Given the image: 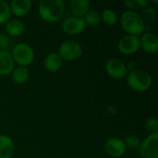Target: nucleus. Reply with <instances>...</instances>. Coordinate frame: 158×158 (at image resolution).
Returning <instances> with one entry per match:
<instances>
[{
    "label": "nucleus",
    "instance_id": "nucleus-1",
    "mask_svg": "<svg viewBox=\"0 0 158 158\" xmlns=\"http://www.w3.org/2000/svg\"><path fill=\"white\" fill-rule=\"evenodd\" d=\"M66 9L63 0H42L38 5L40 18L49 23L59 21L64 16Z\"/></svg>",
    "mask_w": 158,
    "mask_h": 158
},
{
    "label": "nucleus",
    "instance_id": "nucleus-2",
    "mask_svg": "<svg viewBox=\"0 0 158 158\" xmlns=\"http://www.w3.org/2000/svg\"><path fill=\"white\" fill-rule=\"evenodd\" d=\"M119 22L121 28L129 35L139 36L144 33L145 22L141 17V14L134 10H127L123 12L119 19Z\"/></svg>",
    "mask_w": 158,
    "mask_h": 158
},
{
    "label": "nucleus",
    "instance_id": "nucleus-3",
    "mask_svg": "<svg viewBox=\"0 0 158 158\" xmlns=\"http://www.w3.org/2000/svg\"><path fill=\"white\" fill-rule=\"evenodd\" d=\"M127 84L128 86L139 93H143L148 91L153 85L152 76L144 70H134L127 74Z\"/></svg>",
    "mask_w": 158,
    "mask_h": 158
},
{
    "label": "nucleus",
    "instance_id": "nucleus-4",
    "mask_svg": "<svg viewBox=\"0 0 158 158\" xmlns=\"http://www.w3.org/2000/svg\"><path fill=\"white\" fill-rule=\"evenodd\" d=\"M14 63L19 67L27 68L34 60V51L32 47L26 43L15 44L10 52Z\"/></svg>",
    "mask_w": 158,
    "mask_h": 158
},
{
    "label": "nucleus",
    "instance_id": "nucleus-5",
    "mask_svg": "<svg viewBox=\"0 0 158 158\" xmlns=\"http://www.w3.org/2000/svg\"><path fill=\"white\" fill-rule=\"evenodd\" d=\"M57 54L61 56L63 60L76 61L82 56L83 48L79 42L69 39L60 44Z\"/></svg>",
    "mask_w": 158,
    "mask_h": 158
},
{
    "label": "nucleus",
    "instance_id": "nucleus-6",
    "mask_svg": "<svg viewBox=\"0 0 158 158\" xmlns=\"http://www.w3.org/2000/svg\"><path fill=\"white\" fill-rule=\"evenodd\" d=\"M141 158H158V132L149 134L138 149Z\"/></svg>",
    "mask_w": 158,
    "mask_h": 158
},
{
    "label": "nucleus",
    "instance_id": "nucleus-7",
    "mask_svg": "<svg viewBox=\"0 0 158 158\" xmlns=\"http://www.w3.org/2000/svg\"><path fill=\"white\" fill-rule=\"evenodd\" d=\"M118 49L122 55H134L141 49L140 38L138 36L126 34L119 39L118 43Z\"/></svg>",
    "mask_w": 158,
    "mask_h": 158
},
{
    "label": "nucleus",
    "instance_id": "nucleus-8",
    "mask_svg": "<svg viewBox=\"0 0 158 158\" xmlns=\"http://www.w3.org/2000/svg\"><path fill=\"white\" fill-rule=\"evenodd\" d=\"M106 74L115 80L123 79L127 76L128 70L126 64L119 58H110L105 66Z\"/></svg>",
    "mask_w": 158,
    "mask_h": 158
},
{
    "label": "nucleus",
    "instance_id": "nucleus-9",
    "mask_svg": "<svg viewBox=\"0 0 158 158\" xmlns=\"http://www.w3.org/2000/svg\"><path fill=\"white\" fill-rule=\"evenodd\" d=\"M104 150L106 155L113 158L122 157L127 152L124 140L118 137L108 139L104 144Z\"/></svg>",
    "mask_w": 158,
    "mask_h": 158
},
{
    "label": "nucleus",
    "instance_id": "nucleus-10",
    "mask_svg": "<svg viewBox=\"0 0 158 158\" xmlns=\"http://www.w3.org/2000/svg\"><path fill=\"white\" fill-rule=\"evenodd\" d=\"M61 29L68 35H77L85 31L86 25L82 19L69 16L62 21Z\"/></svg>",
    "mask_w": 158,
    "mask_h": 158
},
{
    "label": "nucleus",
    "instance_id": "nucleus-11",
    "mask_svg": "<svg viewBox=\"0 0 158 158\" xmlns=\"http://www.w3.org/2000/svg\"><path fill=\"white\" fill-rule=\"evenodd\" d=\"M141 48L148 54H156L158 51V37L153 32H144L140 38Z\"/></svg>",
    "mask_w": 158,
    "mask_h": 158
},
{
    "label": "nucleus",
    "instance_id": "nucleus-12",
    "mask_svg": "<svg viewBox=\"0 0 158 158\" xmlns=\"http://www.w3.org/2000/svg\"><path fill=\"white\" fill-rule=\"evenodd\" d=\"M31 0H12L9 3L11 15H14L18 18L26 16L31 8Z\"/></svg>",
    "mask_w": 158,
    "mask_h": 158
},
{
    "label": "nucleus",
    "instance_id": "nucleus-13",
    "mask_svg": "<svg viewBox=\"0 0 158 158\" xmlns=\"http://www.w3.org/2000/svg\"><path fill=\"white\" fill-rule=\"evenodd\" d=\"M15 69V63L8 50L0 51V76L11 75Z\"/></svg>",
    "mask_w": 158,
    "mask_h": 158
},
{
    "label": "nucleus",
    "instance_id": "nucleus-14",
    "mask_svg": "<svg viewBox=\"0 0 158 158\" xmlns=\"http://www.w3.org/2000/svg\"><path fill=\"white\" fill-rule=\"evenodd\" d=\"M63 65V59L57 54V52H52L48 54L44 60V66L45 69L49 72H56L58 71Z\"/></svg>",
    "mask_w": 158,
    "mask_h": 158
},
{
    "label": "nucleus",
    "instance_id": "nucleus-15",
    "mask_svg": "<svg viewBox=\"0 0 158 158\" xmlns=\"http://www.w3.org/2000/svg\"><path fill=\"white\" fill-rule=\"evenodd\" d=\"M89 0H71L69 2V8L73 17L82 19L84 15L90 10Z\"/></svg>",
    "mask_w": 158,
    "mask_h": 158
},
{
    "label": "nucleus",
    "instance_id": "nucleus-16",
    "mask_svg": "<svg viewBox=\"0 0 158 158\" xmlns=\"http://www.w3.org/2000/svg\"><path fill=\"white\" fill-rule=\"evenodd\" d=\"M15 152L13 140L5 134H0V158H11Z\"/></svg>",
    "mask_w": 158,
    "mask_h": 158
},
{
    "label": "nucleus",
    "instance_id": "nucleus-17",
    "mask_svg": "<svg viewBox=\"0 0 158 158\" xmlns=\"http://www.w3.org/2000/svg\"><path fill=\"white\" fill-rule=\"evenodd\" d=\"M5 30L6 31V35L12 36V37H19L23 35L25 32V25L20 19H9L5 24Z\"/></svg>",
    "mask_w": 158,
    "mask_h": 158
},
{
    "label": "nucleus",
    "instance_id": "nucleus-18",
    "mask_svg": "<svg viewBox=\"0 0 158 158\" xmlns=\"http://www.w3.org/2000/svg\"><path fill=\"white\" fill-rule=\"evenodd\" d=\"M11 77H12V81L16 84H19V85L24 84L30 79V70L28 69V68L18 66L13 69L11 73Z\"/></svg>",
    "mask_w": 158,
    "mask_h": 158
},
{
    "label": "nucleus",
    "instance_id": "nucleus-19",
    "mask_svg": "<svg viewBox=\"0 0 158 158\" xmlns=\"http://www.w3.org/2000/svg\"><path fill=\"white\" fill-rule=\"evenodd\" d=\"M86 27L87 26H91V27H94L97 26L101 23V14L96 11V10H89L84 17L82 18Z\"/></svg>",
    "mask_w": 158,
    "mask_h": 158
},
{
    "label": "nucleus",
    "instance_id": "nucleus-20",
    "mask_svg": "<svg viewBox=\"0 0 158 158\" xmlns=\"http://www.w3.org/2000/svg\"><path fill=\"white\" fill-rule=\"evenodd\" d=\"M100 14H101V20L104 21L106 25H109V26L115 25L118 20V17L117 13L110 8L103 9V11Z\"/></svg>",
    "mask_w": 158,
    "mask_h": 158
},
{
    "label": "nucleus",
    "instance_id": "nucleus-21",
    "mask_svg": "<svg viewBox=\"0 0 158 158\" xmlns=\"http://www.w3.org/2000/svg\"><path fill=\"white\" fill-rule=\"evenodd\" d=\"M11 18L9 3L5 0H0V25L6 24Z\"/></svg>",
    "mask_w": 158,
    "mask_h": 158
},
{
    "label": "nucleus",
    "instance_id": "nucleus-22",
    "mask_svg": "<svg viewBox=\"0 0 158 158\" xmlns=\"http://www.w3.org/2000/svg\"><path fill=\"white\" fill-rule=\"evenodd\" d=\"M123 4L129 10H134V9L143 10L148 6H150L151 3L148 0H125Z\"/></svg>",
    "mask_w": 158,
    "mask_h": 158
},
{
    "label": "nucleus",
    "instance_id": "nucleus-23",
    "mask_svg": "<svg viewBox=\"0 0 158 158\" xmlns=\"http://www.w3.org/2000/svg\"><path fill=\"white\" fill-rule=\"evenodd\" d=\"M141 17L143 18L144 22H154L157 18V11L155 6H148L147 7L143 9Z\"/></svg>",
    "mask_w": 158,
    "mask_h": 158
},
{
    "label": "nucleus",
    "instance_id": "nucleus-24",
    "mask_svg": "<svg viewBox=\"0 0 158 158\" xmlns=\"http://www.w3.org/2000/svg\"><path fill=\"white\" fill-rule=\"evenodd\" d=\"M141 139L136 136V135H129L126 137V139L124 140V143H125V145H126V148L127 149H130L131 151H135V150H138L140 145H141Z\"/></svg>",
    "mask_w": 158,
    "mask_h": 158
},
{
    "label": "nucleus",
    "instance_id": "nucleus-25",
    "mask_svg": "<svg viewBox=\"0 0 158 158\" xmlns=\"http://www.w3.org/2000/svg\"><path fill=\"white\" fill-rule=\"evenodd\" d=\"M144 126H145L146 131L150 132V134L158 132V120L155 117H151L147 118V120L144 123Z\"/></svg>",
    "mask_w": 158,
    "mask_h": 158
},
{
    "label": "nucleus",
    "instance_id": "nucleus-26",
    "mask_svg": "<svg viewBox=\"0 0 158 158\" xmlns=\"http://www.w3.org/2000/svg\"><path fill=\"white\" fill-rule=\"evenodd\" d=\"M9 43H10V40H9L8 35L5 33H0V51L7 50Z\"/></svg>",
    "mask_w": 158,
    "mask_h": 158
},
{
    "label": "nucleus",
    "instance_id": "nucleus-27",
    "mask_svg": "<svg viewBox=\"0 0 158 158\" xmlns=\"http://www.w3.org/2000/svg\"><path fill=\"white\" fill-rule=\"evenodd\" d=\"M126 67H127V70H130V72H131V71L136 70L137 64L135 62H133V61H131L128 64H126Z\"/></svg>",
    "mask_w": 158,
    "mask_h": 158
},
{
    "label": "nucleus",
    "instance_id": "nucleus-28",
    "mask_svg": "<svg viewBox=\"0 0 158 158\" xmlns=\"http://www.w3.org/2000/svg\"><path fill=\"white\" fill-rule=\"evenodd\" d=\"M150 3H154L155 5H157L158 1H157V0H156V1H152V2H150Z\"/></svg>",
    "mask_w": 158,
    "mask_h": 158
}]
</instances>
